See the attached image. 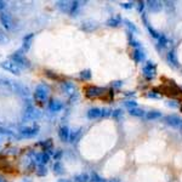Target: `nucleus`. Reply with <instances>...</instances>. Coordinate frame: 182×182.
I'll return each instance as SVG.
<instances>
[{
	"instance_id": "nucleus-46",
	"label": "nucleus",
	"mask_w": 182,
	"mask_h": 182,
	"mask_svg": "<svg viewBox=\"0 0 182 182\" xmlns=\"http://www.w3.org/2000/svg\"><path fill=\"white\" fill-rule=\"evenodd\" d=\"M108 182H122L119 179H111V180H108Z\"/></svg>"
},
{
	"instance_id": "nucleus-48",
	"label": "nucleus",
	"mask_w": 182,
	"mask_h": 182,
	"mask_svg": "<svg viewBox=\"0 0 182 182\" xmlns=\"http://www.w3.org/2000/svg\"><path fill=\"white\" fill-rule=\"evenodd\" d=\"M180 109H181V112H182V104L180 106Z\"/></svg>"
},
{
	"instance_id": "nucleus-23",
	"label": "nucleus",
	"mask_w": 182,
	"mask_h": 182,
	"mask_svg": "<svg viewBox=\"0 0 182 182\" xmlns=\"http://www.w3.org/2000/svg\"><path fill=\"white\" fill-rule=\"evenodd\" d=\"M158 46L159 47H163V49H165V47H168L170 42H169L168 37L165 35V34H160V37L158 38Z\"/></svg>"
},
{
	"instance_id": "nucleus-47",
	"label": "nucleus",
	"mask_w": 182,
	"mask_h": 182,
	"mask_svg": "<svg viewBox=\"0 0 182 182\" xmlns=\"http://www.w3.org/2000/svg\"><path fill=\"white\" fill-rule=\"evenodd\" d=\"M0 182H5V181H4V180H2V179H1V177H0Z\"/></svg>"
},
{
	"instance_id": "nucleus-21",
	"label": "nucleus",
	"mask_w": 182,
	"mask_h": 182,
	"mask_svg": "<svg viewBox=\"0 0 182 182\" xmlns=\"http://www.w3.org/2000/svg\"><path fill=\"white\" fill-rule=\"evenodd\" d=\"M122 22H123L122 17H120L119 15H115V16H112V17H109V18H108L107 24H108L109 27H118Z\"/></svg>"
},
{
	"instance_id": "nucleus-36",
	"label": "nucleus",
	"mask_w": 182,
	"mask_h": 182,
	"mask_svg": "<svg viewBox=\"0 0 182 182\" xmlns=\"http://www.w3.org/2000/svg\"><path fill=\"white\" fill-rule=\"evenodd\" d=\"M109 117H112V109L102 108V118H109Z\"/></svg>"
},
{
	"instance_id": "nucleus-43",
	"label": "nucleus",
	"mask_w": 182,
	"mask_h": 182,
	"mask_svg": "<svg viewBox=\"0 0 182 182\" xmlns=\"http://www.w3.org/2000/svg\"><path fill=\"white\" fill-rule=\"evenodd\" d=\"M6 6H7V2H6V1L0 0V11H2L4 9H6Z\"/></svg>"
},
{
	"instance_id": "nucleus-26",
	"label": "nucleus",
	"mask_w": 182,
	"mask_h": 182,
	"mask_svg": "<svg viewBox=\"0 0 182 182\" xmlns=\"http://www.w3.org/2000/svg\"><path fill=\"white\" fill-rule=\"evenodd\" d=\"M123 117H124V111L122 109V108H117V109H114L112 111V118L114 120H122L123 119Z\"/></svg>"
},
{
	"instance_id": "nucleus-12",
	"label": "nucleus",
	"mask_w": 182,
	"mask_h": 182,
	"mask_svg": "<svg viewBox=\"0 0 182 182\" xmlns=\"http://www.w3.org/2000/svg\"><path fill=\"white\" fill-rule=\"evenodd\" d=\"M62 90H63V92L66 94V95H68L69 97H74L75 96V92H77V87H75V85L73 84V83H70V82H64V83H62Z\"/></svg>"
},
{
	"instance_id": "nucleus-27",
	"label": "nucleus",
	"mask_w": 182,
	"mask_h": 182,
	"mask_svg": "<svg viewBox=\"0 0 182 182\" xmlns=\"http://www.w3.org/2000/svg\"><path fill=\"white\" fill-rule=\"evenodd\" d=\"M74 181L75 182H90V176H89V174H86V172H82V174H79V175H77V176L74 177Z\"/></svg>"
},
{
	"instance_id": "nucleus-49",
	"label": "nucleus",
	"mask_w": 182,
	"mask_h": 182,
	"mask_svg": "<svg viewBox=\"0 0 182 182\" xmlns=\"http://www.w3.org/2000/svg\"><path fill=\"white\" fill-rule=\"evenodd\" d=\"M181 132H182V129H181Z\"/></svg>"
},
{
	"instance_id": "nucleus-33",
	"label": "nucleus",
	"mask_w": 182,
	"mask_h": 182,
	"mask_svg": "<svg viewBox=\"0 0 182 182\" xmlns=\"http://www.w3.org/2000/svg\"><path fill=\"white\" fill-rule=\"evenodd\" d=\"M146 27H147V29H148V32H149V34H151V37H152V38H154V39H157V40H158V38L160 37V33H158V32H157V30H155V29H154L153 27H151L149 24H148V26H146Z\"/></svg>"
},
{
	"instance_id": "nucleus-4",
	"label": "nucleus",
	"mask_w": 182,
	"mask_h": 182,
	"mask_svg": "<svg viewBox=\"0 0 182 182\" xmlns=\"http://www.w3.org/2000/svg\"><path fill=\"white\" fill-rule=\"evenodd\" d=\"M10 60H12L15 63H17V66H18L20 68H30V62H29V60L24 56V54H23L21 50L14 52V54L11 55V58H10Z\"/></svg>"
},
{
	"instance_id": "nucleus-17",
	"label": "nucleus",
	"mask_w": 182,
	"mask_h": 182,
	"mask_svg": "<svg viewBox=\"0 0 182 182\" xmlns=\"http://www.w3.org/2000/svg\"><path fill=\"white\" fill-rule=\"evenodd\" d=\"M86 117L89 119H98L102 117V108L98 107H92L86 112Z\"/></svg>"
},
{
	"instance_id": "nucleus-44",
	"label": "nucleus",
	"mask_w": 182,
	"mask_h": 182,
	"mask_svg": "<svg viewBox=\"0 0 182 182\" xmlns=\"http://www.w3.org/2000/svg\"><path fill=\"white\" fill-rule=\"evenodd\" d=\"M61 155H62V151H58L57 153H55V155H54V157H55V159H56V162H58V160H60V158H61Z\"/></svg>"
},
{
	"instance_id": "nucleus-25",
	"label": "nucleus",
	"mask_w": 182,
	"mask_h": 182,
	"mask_svg": "<svg viewBox=\"0 0 182 182\" xmlns=\"http://www.w3.org/2000/svg\"><path fill=\"white\" fill-rule=\"evenodd\" d=\"M129 113H130V115L139 117V118H143V117H144V114H146V112H144L142 108H140V107H136V108H132V109H130V111H129Z\"/></svg>"
},
{
	"instance_id": "nucleus-39",
	"label": "nucleus",
	"mask_w": 182,
	"mask_h": 182,
	"mask_svg": "<svg viewBox=\"0 0 182 182\" xmlns=\"http://www.w3.org/2000/svg\"><path fill=\"white\" fill-rule=\"evenodd\" d=\"M7 134H11L9 130H5V129H2V127H0V142H1V137L4 136V135H7Z\"/></svg>"
},
{
	"instance_id": "nucleus-24",
	"label": "nucleus",
	"mask_w": 182,
	"mask_h": 182,
	"mask_svg": "<svg viewBox=\"0 0 182 182\" xmlns=\"http://www.w3.org/2000/svg\"><path fill=\"white\" fill-rule=\"evenodd\" d=\"M79 78L82 80H85V82H89L91 78H92V73L90 69H84L79 73Z\"/></svg>"
},
{
	"instance_id": "nucleus-37",
	"label": "nucleus",
	"mask_w": 182,
	"mask_h": 182,
	"mask_svg": "<svg viewBox=\"0 0 182 182\" xmlns=\"http://www.w3.org/2000/svg\"><path fill=\"white\" fill-rule=\"evenodd\" d=\"M120 6L123 9H132L134 7V2H122Z\"/></svg>"
},
{
	"instance_id": "nucleus-32",
	"label": "nucleus",
	"mask_w": 182,
	"mask_h": 182,
	"mask_svg": "<svg viewBox=\"0 0 182 182\" xmlns=\"http://www.w3.org/2000/svg\"><path fill=\"white\" fill-rule=\"evenodd\" d=\"M47 174V169L45 165H37V175L39 176H45Z\"/></svg>"
},
{
	"instance_id": "nucleus-11",
	"label": "nucleus",
	"mask_w": 182,
	"mask_h": 182,
	"mask_svg": "<svg viewBox=\"0 0 182 182\" xmlns=\"http://www.w3.org/2000/svg\"><path fill=\"white\" fill-rule=\"evenodd\" d=\"M34 162L37 165H45L50 162V154L46 152H40V153L34 154Z\"/></svg>"
},
{
	"instance_id": "nucleus-8",
	"label": "nucleus",
	"mask_w": 182,
	"mask_h": 182,
	"mask_svg": "<svg viewBox=\"0 0 182 182\" xmlns=\"http://www.w3.org/2000/svg\"><path fill=\"white\" fill-rule=\"evenodd\" d=\"M164 123L168 124L169 126L171 127H175V129H182V118L176 115V114H169V115H165L163 118Z\"/></svg>"
},
{
	"instance_id": "nucleus-3",
	"label": "nucleus",
	"mask_w": 182,
	"mask_h": 182,
	"mask_svg": "<svg viewBox=\"0 0 182 182\" xmlns=\"http://www.w3.org/2000/svg\"><path fill=\"white\" fill-rule=\"evenodd\" d=\"M49 94H50V87L46 84H39L37 87H35V92H34V96H35V100L42 102V103H45L46 100L49 97Z\"/></svg>"
},
{
	"instance_id": "nucleus-14",
	"label": "nucleus",
	"mask_w": 182,
	"mask_h": 182,
	"mask_svg": "<svg viewBox=\"0 0 182 182\" xmlns=\"http://www.w3.org/2000/svg\"><path fill=\"white\" fill-rule=\"evenodd\" d=\"M132 58L136 63H141L146 60V52L144 50H142L141 47L139 49H134V52H132Z\"/></svg>"
},
{
	"instance_id": "nucleus-19",
	"label": "nucleus",
	"mask_w": 182,
	"mask_h": 182,
	"mask_svg": "<svg viewBox=\"0 0 182 182\" xmlns=\"http://www.w3.org/2000/svg\"><path fill=\"white\" fill-rule=\"evenodd\" d=\"M33 37H34V34H33V33H29L27 37H24V38H23V45H22V47L20 49L23 54H24V52H27L29 49H30V45H32L30 42H32Z\"/></svg>"
},
{
	"instance_id": "nucleus-40",
	"label": "nucleus",
	"mask_w": 182,
	"mask_h": 182,
	"mask_svg": "<svg viewBox=\"0 0 182 182\" xmlns=\"http://www.w3.org/2000/svg\"><path fill=\"white\" fill-rule=\"evenodd\" d=\"M168 106L169 107H172V108H177L179 107V102H176V101H169Z\"/></svg>"
},
{
	"instance_id": "nucleus-20",
	"label": "nucleus",
	"mask_w": 182,
	"mask_h": 182,
	"mask_svg": "<svg viewBox=\"0 0 182 182\" xmlns=\"http://www.w3.org/2000/svg\"><path fill=\"white\" fill-rule=\"evenodd\" d=\"M146 5H147L148 9H149L151 11H153V12H158V11L162 10V7H163V2H160V1H147Z\"/></svg>"
},
{
	"instance_id": "nucleus-18",
	"label": "nucleus",
	"mask_w": 182,
	"mask_h": 182,
	"mask_svg": "<svg viewBox=\"0 0 182 182\" xmlns=\"http://www.w3.org/2000/svg\"><path fill=\"white\" fill-rule=\"evenodd\" d=\"M146 120H148V122H153V120H157V119H160V118H163V114L162 112H159V111H149V112H146L144 114V117H143Z\"/></svg>"
},
{
	"instance_id": "nucleus-42",
	"label": "nucleus",
	"mask_w": 182,
	"mask_h": 182,
	"mask_svg": "<svg viewBox=\"0 0 182 182\" xmlns=\"http://www.w3.org/2000/svg\"><path fill=\"white\" fill-rule=\"evenodd\" d=\"M122 85H123V82H122V80H117V82H113L112 83L113 87H120Z\"/></svg>"
},
{
	"instance_id": "nucleus-38",
	"label": "nucleus",
	"mask_w": 182,
	"mask_h": 182,
	"mask_svg": "<svg viewBox=\"0 0 182 182\" xmlns=\"http://www.w3.org/2000/svg\"><path fill=\"white\" fill-rule=\"evenodd\" d=\"M7 40L6 39V35H5V33L2 32V29L0 28V42H5Z\"/></svg>"
},
{
	"instance_id": "nucleus-16",
	"label": "nucleus",
	"mask_w": 182,
	"mask_h": 182,
	"mask_svg": "<svg viewBox=\"0 0 182 182\" xmlns=\"http://www.w3.org/2000/svg\"><path fill=\"white\" fill-rule=\"evenodd\" d=\"M47 108H49L50 112L57 113V112H60V111H62V108H63V103H62L61 101H58V100H52V101L49 103Z\"/></svg>"
},
{
	"instance_id": "nucleus-30",
	"label": "nucleus",
	"mask_w": 182,
	"mask_h": 182,
	"mask_svg": "<svg viewBox=\"0 0 182 182\" xmlns=\"http://www.w3.org/2000/svg\"><path fill=\"white\" fill-rule=\"evenodd\" d=\"M90 182H108V181L104 180L103 177H101L96 172H92L91 176H90Z\"/></svg>"
},
{
	"instance_id": "nucleus-29",
	"label": "nucleus",
	"mask_w": 182,
	"mask_h": 182,
	"mask_svg": "<svg viewBox=\"0 0 182 182\" xmlns=\"http://www.w3.org/2000/svg\"><path fill=\"white\" fill-rule=\"evenodd\" d=\"M64 169H63V165L61 164V162H56L55 164H54V172L56 174V175H62L64 171H63Z\"/></svg>"
},
{
	"instance_id": "nucleus-34",
	"label": "nucleus",
	"mask_w": 182,
	"mask_h": 182,
	"mask_svg": "<svg viewBox=\"0 0 182 182\" xmlns=\"http://www.w3.org/2000/svg\"><path fill=\"white\" fill-rule=\"evenodd\" d=\"M135 6H136V9H137V11H139L140 14H143V10H144V7H146L147 5H146V2H144V1H139Z\"/></svg>"
},
{
	"instance_id": "nucleus-22",
	"label": "nucleus",
	"mask_w": 182,
	"mask_h": 182,
	"mask_svg": "<svg viewBox=\"0 0 182 182\" xmlns=\"http://www.w3.org/2000/svg\"><path fill=\"white\" fill-rule=\"evenodd\" d=\"M83 135V129L80 127V129H78V130H74L73 132H70V139H69V142L72 143H75L77 141L80 139V136Z\"/></svg>"
},
{
	"instance_id": "nucleus-2",
	"label": "nucleus",
	"mask_w": 182,
	"mask_h": 182,
	"mask_svg": "<svg viewBox=\"0 0 182 182\" xmlns=\"http://www.w3.org/2000/svg\"><path fill=\"white\" fill-rule=\"evenodd\" d=\"M109 90L107 87H102V86H95V85H90L85 89V95L89 98H100L104 97Z\"/></svg>"
},
{
	"instance_id": "nucleus-41",
	"label": "nucleus",
	"mask_w": 182,
	"mask_h": 182,
	"mask_svg": "<svg viewBox=\"0 0 182 182\" xmlns=\"http://www.w3.org/2000/svg\"><path fill=\"white\" fill-rule=\"evenodd\" d=\"M147 97H149V98H159V97H160V95H157V94H154L153 91H151V92H148V94H147Z\"/></svg>"
},
{
	"instance_id": "nucleus-7",
	"label": "nucleus",
	"mask_w": 182,
	"mask_h": 182,
	"mask_svg": "<svg viewBox=\"0 0 182 182\" xmlns=\"http://www.w3.org/2000/svg\"><path fill=\"white\" fill-rule=\"evenodd\" d=\"M142 74H143V77L146 79L152 80L157 75V66H155V63L152 62V61H147L142 67Z\"/></svg>"
},
{
	"instance_id": "nucleus-31",
	"label": "nucleus",
	"mask_w": 182,
	"mask_h": 182,
	"mask_svg": "<svg viewBox=\"0 0 182 182\" xmlns=\"http://www.w3.org/2000/svg\"><path fill=\"white\" fill-rule=\"evenodd\" d=\"M123 22H124V24L126 26V28L129 29L131 33H137V28H136V26H135L134 23H131V22L127 21V20H124Z\"/></svg>"
},
{
	"instance_id": "nucleus-5",
	"label": "nucleus",
	"mask_w": 182,
	"mask_h": 182,
	"mask_svg": "<svg viewBox=\"0 0 182 182\" xmlns=\"http://www.w3.org/2000/svg\"><path fill=\"white\" fill-rule=\"evenodd\" d=\"M18 132L22 137H34L39 134V126L37 124H33V125H24V126H21L18 129Z\"/></svg>"
},
{
	"instance_id": "nucleus-15",
	"label": "nucleus",
	"mask_w": 182,
	"mask_h": 182,
	"mask_svg": "<svg viewBox=\"0 0 182 182\" xmlns=\"http://www.w3.org/2000/svg\"><path fill=\"white\" fill-rule=\"evenodd\" d=\"M166 61H168V63L171 67H174V68H177L179 67L177 55H176V52L174 50L172 51H169L168 54H166Z\"/></svg>"
},
{
	"instance_id": "nucleus-35",
	"label": "nucleus",
	"mask_w": 182,
	"mask_h": 182,
	"mask_svg": "<svg viewBox=\"0 0 182 182\" xmlns=\"http://www.w3.org/2000/svg\"><path fill=\"white\" fill-rule=\"evenodd\" d=\"M129 42H130V45L131 46H134L135 49H139V47H141V45H140V42H137L134 37H130V39H129Z\"/></svg>"
},
{
	"instance_id": "nucleus-13",
	"label": "nucleus",
	"mask_w": 182,
	"mask_h": 182,
	"mask_svg": "<svg viewBox=\"0 0 182 182\" xmlns=\"http://www.w3.org/2000/svg\"><path fill=\"white\" fill-rule=\"evenodd\" d=\"M70 131L69 127L67 125H62L58 129V137L61 139L62 142H68L70 139Z\"/></svg>"
},
{
	"instance_id": "nucleus-45",
	"label": "nucleus",
	"mask_w": 182,
	"mask_h": 182,
	"mask_svg": "<svg viewBox=\"0 0 182 182\" xmlns=\"http://www.w3.org/2000/svg\"><path fill=\"white\" fill-rule=\"evenodd\" d=\"M125 96H127V97H130V96H135V92H132V91H127L125 94Z\"/></svg>"
},
{
	"instance_id": "nucleus-9",
	"label": "nucleus",
	"mask_w": 182,
	"mask_h": 182,
	"mask_svg": "<svg viewBox=\"0 0 182 182\" xmlns=\"http://www.w3.org/2000/svg\"><path fill=\"white\" fill-rule=\"evenodd\" d=\"M0 23L4 26V28L7 30H12L15 27L14 17L7 12H0Z\"/></svg>"
},
{
	"instance_id": "nucleus-10",
	"label": "nucleus",
	"mask_w": 182,
	"mask_h": 182,
	"mask_svg": "<svg viewBox=\"0 0 182 182\" xmlns=\"http://www.w3.org/2000/svg\"><path fill=\"white\" fill-rule=\"evenodd\" d=\"M42 115V113L39 109H37L35 107H33L32 104H28L27 106V108H26V111H24V114H23V119L26 120H32V119H37V118H39Z\"/></svg>"
},
{
	"instance_id": "nucleus-6",
	"label": "nucleus",
	"mask_w": 182,
	"mask_h": 182,
	"mask_svg": "<svg viewBox=\"0 0 182 182\" xmlns=\"http://www.w3.org/2000/svg\"><path fill=\"white\" fill-rule=\"evenodd\" d=\"M0 67L4 70L14 74V75H20L21 74V68L17 66V63H15L12 60H4L0 62Z\"/></svg>"
},
{
	"instance_id": "nucleus-1",
	"label": "nucleus",
	"mask_w": 182,
	"mask_h": 182,
	"mask_svg": "<svg viewBox=\"0 0 182 182\" xmlns=\"http://www.w3.org/2000/svg\"><path fill=\"white\" fill-rule=\"evenodd\" d=\"M56 5L62 12H66V14L72 15V16L77 14V11L80 7L79 1H57Z\"/></svg>"
},
{
	"instance_id": "nucleus-28",
	"label": "nucleus",
	"mask_w": 182,
	"mask_h": 182,
	"mask_svg": "<svg viewBox=\"0 0 182 182\" xmlns=\"http://www.w3.org/2000/svg\"><path fill=\"white\" fill-rule=\"evenodd\" d=\"M123 103H124V107L127 108V111H130V109H132V108L139 107V106H137V102H136L135 100H126V101H124Z\"/></svg>"
}]
</instances>
